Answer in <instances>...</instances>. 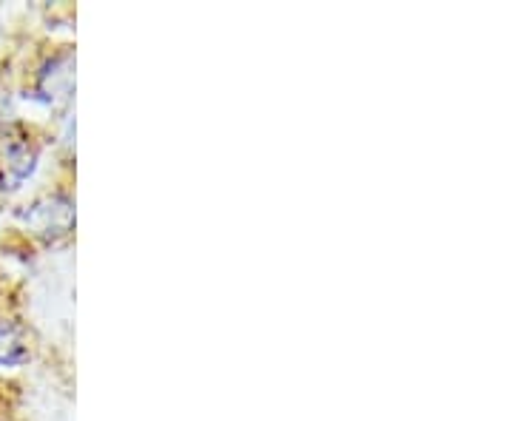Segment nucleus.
<instances>
[{
  "label": "nucleus",
  "mask_w": 512,
  "mask_h": 421,
  "mask_svg": "<svg viewBox=\"0 0 512 421\" xmlns=\"http://www.w3.org/2000/svg\"><path fill=\"white\" fill-rule=\"evenodd\" d=\"M72 69L74 60L69 52H60V55L49 57V60L40 66V72H37V94L46 97L49 103L69 97V92H72Z\"/></svg>",
  "instance_id": "nucleus-3"
},
{
  "label": "nucleus",
  "mask_w": 512,
  "mask_h": 421,
  "mask_svg": "<svg viewBox=\"0 0 512 421\" xmlns=\"http://www.w3.org/2000/svg\"><path fill=\"white\" fill-rule=\"evenodd\" d=\"M40 148L29 131H6L0 137V194H12L35 171Z\"/></svg>",
  "instance_id": "nucleus-2"
},
{
  "label": "nucleus",
  "mask_w": 512,
  "mask_h": 421,
  "mask_svg": "<svg viewBox=\"0 0 512 421\" xmlns=\"http://www.w3.org/2000/svg\"><path fill=\"white\" fill-rule=\"evenodd\" d=\"M20 222L35 234V237L55 242V239L72 234L74 228V202L66 191H49L26 205L20 211Z\"/></svg>",
  "instance_id": "nucleus-1"
},
{
  "label": "nucleus",
  "mask_w": 512,
  "mask_h": 421,
  "mask_svg": "<svg viewBox=\"0 0 512 421\" xmlns=\"http://www.w3.org/2000/svg\"><path fill=\"white\" fill-rule=\"evenodd\" d=\"M29 330L12 313L0 311V367H20L29 362Z\"/></svg>",
  "instance_id": "nucleus-4"
}]
</instances>
